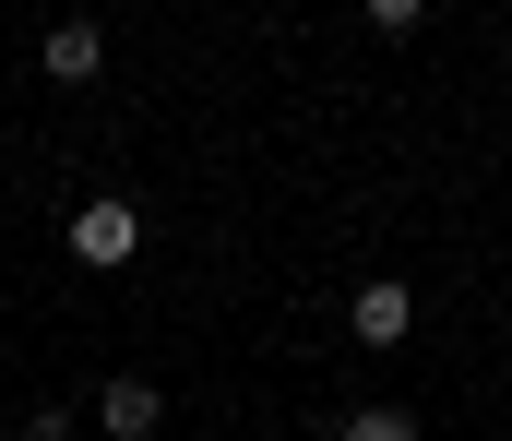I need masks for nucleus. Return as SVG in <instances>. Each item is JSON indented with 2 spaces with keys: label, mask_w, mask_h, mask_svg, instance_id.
I'll return each mask as SVG.
<instances>
[{
  "label": "nucleus",
  "mask_w": 512,
  "mask_h": 441,
  "mask_svg": "<svg viewBox=\"0 0 512 441\" xmlns=\"http://www.w3.org/2000/svg\"><path fill=\"white\" fill-rule=\"evenodd\" d=\"M24 441H72V406H36V418H24Z\"/></svg>",
  "instance_id": "0eeeda50"
},
{
  "label": "nucleus",
  "mask_w": 512,
  "mask_h": 441,
  "mask_svg": "<svg viewBox=\"0 0 512 441\" xmlns=\"http://www.w3.org/2000/svg\"><path fill=\"white\" fill-rule=\"evenodd\" d=\"M417 24H429V12H417V0H370V36H382V48H405V36H417Z\"/></svg>",
  "instance_id": "423d86ee"
},
{
  "label": "nucleus",
  "mask_w": 512,
  "mask_h": 441,
  "mask_svg": "<svg viewBox=\"0 0 512 441\" xmlns=\"http://www.w3.org/2000/svg\"><path fill=\"white\" fill-rule=\"evenodd\" d=\"M155 418H167V394H155V382H96V441H143Z\"/></svg>",
  "instance_id": "7ed1b4c3"
},
{
  "label": "nucleus",
  "mask_w": 512,
  "mask_h": 441,
  "mask_svg": "<svg viewBox=\"0 0 512 441\" xmlns=\"http://www.w3.org/2000/svg\"><path fill=\"white\" fill-rule=\"evenodd\" d=\"M346 334H358V346H405V334H417V287H358L346 298Z\"/></svg>",
  "instance_id": "f03ea898"
},
{
  "label": "nucleus",
  "mask_w": 512,
  "mask_h": 441,
  "mask_svg": "<svg viewBox=\"0 0 512 441\" xmlns=\"http://www.w3.org/2000/svg\"><path fill=\"white\" fill-rule=\"evenodd\" d=\"M334 441H417V418H405V406H346Z\"/></svg>",
  "instance_id": "39448f33"
},
{
  "label": "nucleus",
  "mask_w": 512,
  "mask_h": 441,
  "mask_svg": "<svg viewBox=\"0 0 512 441\" xmlns=\"http://www.w3.org/2000/svg\"><path fill=\"white\" fill-rule=\"evenodd\" d=\"M36 60H48V84H96V60H108V36H96V24L72 12V24H48V48H36Z\"/></svg>",
  "instance_id": "20e7f679"
},
{
  "label": "nucleus",
  "mask_w": 512,
  "mask_h": 441,
  "mask_svg": "<svg viewBox=\"0 0 512 441\" xmlns=\"http://www.w3.org/2000/svg\"><path fill=\"white\" fill-rule=\"evenodd\" d=\"M60 239H72V263H84V275H120L131 251H143V215H131L120 191H96V203H72V227H60Z\"/></svg>",
  "instance_id": "f257e3e1"
}]
</instances>
